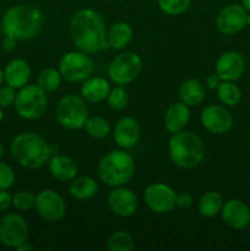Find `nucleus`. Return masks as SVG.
Segmentation results:
<instances>
[{"mask_svg":"<svg viewBox=\"0 0 250 251\" xmlns=\"http://www.w3.org/2000/svg\"><path fill=\"white\" fill-rule=\"evenodd\" d=\"M58 70L61 77L68 82H83L93 74L95 63L85 51L71 50L61 56L58 64Z\"/></svg>","mask_w":250,"mask_h":251,"instance_id":"8","label":"nucleus"},{"mask_svg":"<svg viewBox=\"0 0 250 251\" xmlns=\"http://www.w3.org/2000/svg\"><path fill=\"white\" fill-rule=\"evenodd\" d=\"M4 156H5V149H4V146H2V145L0 144V161H1V159L4 158Z\"/></svg>","mask_w":250,"mask_h":251,"instance_id":"43","label":"nucleus"},{"mask_svg":"<svg viewBox=\"0 0 250 251\" xmlns=\"http://www.w3.org/2000/svg\"><path fill=\"white\" fill-rule=\"evenodd\" d=\"M242 5L247 11H250V0H242Z\"/></svg>","mask_w":250,"mask_h":251,"instance_id":"41","label":"nucleus"},{"mask_svg":"<svg viewBox=\"0 0 250 251\" xmlns=\"http://www.w3.org/2000/svg\"><path fill=\"white\" fill-rule=\"evenodd\" d=\"M17 251H33L34 250V247L33 245L28 244V242H26L25 244H22L21 247H19L16 249Z\"/></svg>","mask_w":250,"mask_h":251,"instance_id":"40","label":"nucleus"},{"mask_svg":"<svg viewBox=\"0 0 250 251\" xmlns=\"http://www.w3.org/2000/svg\"><path fill=\"white\" fill-rule=\"evenodd\" d=\"M47 164L51 176L61 183H70L77 176V164L65 154H51Z\"/></svg>","mask_w":250,"mask_h":251,"instance_id":"19","label":"nucleus"},{"mask_svg":"<svg viewBox=\"0 0 250 251\" xmlns=\"http://www.w3.org/2000/svg\"><path fill=\"white\" fill-rule=\"evenodd\" d=\"M110 92V85L104 77L96 76V77H88L83 81L81 86V97L87 103H100L107 100Z\"/></svg>","mask_w":250,"mask_h":251,"instance_id":"22","label":"nucleus"},{"mask_svg":"<svg viewBox=\"0 0 250 251\" xmlns=\"http://www.w3.org/2000/svg\"><path fill=\"white\" fill-rule=\"evenodd\" d=\"M29 228L20 213H5L0 218V243L6 248L17 249L28 242Z\"/></svg>","mask_w":250,"mask_h":251,"instance_id":"10","label":"nucleus"},{"mask_svg":"<svg viewBox=\"0 0 250 251\" xmlns=\"http://www.w3.org/2000/svg\"><path fill=\"white\" fill-rule=\"evenodd\" d=\"M2 33V24H1V20H0V34Z\"/></svg>","mask_w":250,"mask_h":251,"instance_id":"46","label":"nucleus"},{"mask_svg":"<svg viewBox=\"0 0 250 251\" xmlns=\"http://www.w3.org/2000/svg\"><path fill=\"white\" fill-rule=\"evenodd\" d=\"M108 206L115 216L122 218L131 217L136 213L139 200L134 191L125 185L117 186L108 195Z\"/></svg>","mask_w":250,"mask_h":251,"instance_id":"15","label":"nucleus"},{"mask_svg":"<svg viewBox=\"0 0 250 251\" xmlns=\"http://www.w3.org/2000/svg\"><path fill=\"white\" fill-rule=\"evenodd\" d=\"M16 90L11 86H1L0 87V107L9 108L14 105L16 100Z\"/></svg>","mask_w":250,"mask_h":251,"instance_id":"35","label":"nucleus"},{"mask_svg":"<svg viewBox=\"0 0 250 251\" xmlns=\"http://www.w3.org/2000/svg\"><path fill=\"white\" fill-rule=\"evenodd\" d=\"M191 0H158V7L168 16H179L189 10Z\"/></svg>","mask_w":250,"mask_h":251,"instance_id":"31","label":"nucleus"},{"mask_svg":"<svg viewBox=\"0 0 250 251\" xmlns=\"http://www.w3.org/2000/svg\"><path fill=\"white\" fill-rule=\"evenodd\" d=\"M34 208L47 222H59L66 213V203L63 196L53 189H46L36 195Z\"/></svg>","mask_w":250,"mask_h":251,"instance_id":"11","label":"nucleus"},{"mask_svg":"<svg viewBox=\"0 0 250 251\" xmlns=\"http://www.w3.org/2000/svg\"><path fill=\"white\" fill-rule=\"evenodd\" d=\"M83 127L86 134L96 140H102L110 134L109 122L103 117H88Z\"/></svg>","mask_w":250,"mask_h":251,"instance_id":"29","label":"nucleus"},{"mask_svg":"<svg viewBox=\"0 0 250 251\" xmlns=\"http://www.w3.org/2000/svg\"><path fill=\"white\" fill-rule=\"evenodd\" d=\"M36 195L27 190H20L12 196V206L17 211H29L34 207Z\"/></svg>","mask_w":250,"mask_h":251,"instance_id":"33","label":"nucleus"},{"mask_svg":"<svg viewBox=\"0 0 250 251\" xmlns=\"http://www.w3.org/2000/svg\"><path fill=\"white\" fill-rule=\"evenodd\" d=\"M12 206V196L7 190H0V213L6 212Z\"/></svg>","mask_w":250,"mask_h":251,"instance_id":"37","label":"nucleus"},{"mask_svg":"<svg viewBox=\"0 0 250 251\" xmlns=\"http://www.w3.org/2000/svg\"><path fill=\"white\" fill-rule=\"evenodd\" d=\"M248 12L240 4H228L223 6L216 17L217 29L225 36L237 34L247 26Z\"/></svg>","mask_w":250,"mask_h":251,"instance_id":"13","label":"nucleus"},{"mask_svg":"<svg viewBox=\"0 0 250 251\" xmlns=\"http://www.w3.org/2000/svg\"><path fill=\"white\" fill-rule=\"evenodd\" d=\"M205 154V142L198 134L189 130L172 134L168 142V156L178 168H196L202 163Z\"/></svg>","mask_w":250,"mask_h":251,"instance_id":"4","label":"nucleus"},{"mask_svg":"<svg viewBox=\"0 0 250 251\" xmlns=\"http://www.w3.org/2000/svg\"><path fill=\"white\" fill-rule=\"evenodd\" d=\"M144 199L147 207L157 215H167L176 207V193L164 183H153L147 186Z\"/></svg>","mask_w":250,"mask_h":251,"instance_id":"12","label":"nucleus"},{"mask_svg":"<svg viewBox=\"0 0 250 251\" xmlns=\"http://www.w3.org/2000/svg\"><path fill=\"white\" fill-rule=\"evenodd\" d=\"M221 78H220V76L217 75V74H210V75L207 76V77H206V80H205V86L207 88H210V90H216V88L218 87V85H220L221 83Z\"/></svg>","mask_w":250,"mask_h":251,"instance_id":"39","label":"nucleus"},{"mask_svg":"<svg viewBox=\"0 0 250 251\" xmlns=\"http://www.w3.org/2000/svg\"><path fill=\"white\" fill-rule=\"evenodd\" d=\"M61 75L59 70L48 68L42 70L37 77V86L46 93H53L59 88L61 83Z\"/></svg>","mask_w":250,"mask_h":251,"instance_id":"28","label":"nucleus"},{"mask_svg":"<svg viewBox=\"0 0 250 251\" xmlns=\"http://www.w3.org/2000/svg\"><path fill=\"white\" fill-rule=\"evenodd\" d=\"M4 74L6 85L11 86L15 90H20L28 83L32 70L29 64L25 59L16 58L7 63Z\"/></svg>","mask_w":250,"mask_h":251,"instance_id":"20","label":"nucleus"},{"mask_svg":"<svg viewBox=\"0 0 250 251\" xmlns=\"http://www.w3.org/2000/svg\"><path fill=\"white\" fill-rule=\"evenodd\" d=\"M15 183V172L7 163L0 161V190H9Z\"/></svg>","mask_w":250,"mask_h":251,"instance_id":"34","label":"nucleus"},{"mask_svg":"<svg viewBox=\"0 0 250 251\" xmlns=\"http://www.w3.org/2000/svg\"><path fill=\"white\" fill-rule=\"evenodd\" d=\"M10 154L16 163L29 171H36L48 163L53 154L50 145L37 132H21L12 139Z\"/></svg>","mask_w":250,"mask_h":251,"instance_id":"3","label":"nucleus"},{"mask_svg":"<svg viewBox=\"0 0 250 251\" xmlns=\"http://www.w3.org/2000/svg\"><path fill=\"white\" fill-rule=\"evenodd\" d=\"M200 122L208 132L215 135L227 134L234 124L233 115L225 105L210 104L201 112Z\"/></svg>","mask_w":250,"mask_h":251,"instance_id":"14","label":"nucleus"},{"mask_svg":"<svg viewBox=\"0 0 250 251\" xmlns=\"http://www.w3.org/2000/svg\"><path fill=\"white\" fill-rule=\"evenodd\" d=\"M176 207L179 208H189L193 205V196L189 193L176 194Z\"/></svg>","mask_w":250,"mask_h":251,"instance_id":"36","label":"nucleus"},{"mask_svg":"<svg viewBox=\"0 0 250 251\" xmlns=\"http://www.w3.org/2000/svg\"><path fill=\"white\" fill-rule=\"evenodd\" d=\"M4 82H5V74H4V70L0 69V87H1Z\"/></svg>","mask_w":250,"mask_h":251,"instance_id":"42","label":"nucleus"},{"mask_svg":"<svg viewBox=\"0 0 250 251\" xmlns=\"http://www.w3.org/2000/svg\"><path fill=\"white\" fill-rule=\"evenodd\" d=\"M222 220L228 227L237 230H243L250 225V208L244 201L230 199L223 203L221 210Z\"/></svg>","mask_w":250,"mask_h":251,"instance_id":"17","label":"nucleus"},{"mask_svg":"<svg viewBox=\"0 0 250 251\" xmlns=\"http://www.w3.org/2000/svg\"><path fill=\"white\" fill-rule=\"evenodd\" d=\"M135 248V239L126 230H117L110 235L107 249L109 251H132Z\"/></svg>","mask_w":250,"mask_h":251,"instance_id":"30","label":"nucleus"},{"mask_svg":"<svg viewBox=\"0 0 250 251\" xmlns=\"http://www.w3.org/2000/svg\"><path fill=\"white\" fill-rule=\"evenodd\" d=\"M206 96L205 85L196 78H188L179 87V100L188 107H198Z\"/></svg>","mask_w":250,"mask_h":251,"instance_id":"23","label":"nucleus"},{"mask_svg":"<svg viewBox=\"0 0 250 251\" xmlns=\"http://www.w3.org/2000/svg\"><path fill=\"white\" fill-rule=\"evenodd\" d=\"M142 70V59L135 51H123L108 65V76L118 86H126L137 78Z\"/></svg>","mask_w":250,"mask_h":251,"instance_id":"9","label":"nucleus"},{"mask_svg":"<svg viewBox=\"0 0 250 251\" xmlns=\"http://www.w3.org/2000/svg\"><path fill=\"white\" fill-rule=\"evenodd\" d=\"M247 26L250 27V14H248L247 16Z\"/></svg>","mask_w":250,"mask_h":251,"instance_id":"45","label":"nucleus"},{"mask_svg":"<svg viewBox=\"0 0 250 251\" xmlns=\"http://www.w3.org/2000/svg\"><path fill=\"white\" fill-rule=\"evenodd\" d=\"M43 15L38 7L28 4H17L2 15V33L17 41H29L41 33Z\"/></svg>","mask_w":250,"mask_h":251,"instance_id":"2","label":"nucleus"},{"mask_svg":"<svg viewBox=\"0 0 250 251\" xmlns=\"http://www.w3.org/2000/svg\"><path fill=\"white\" fill-rule=\"evenodd\" d=\"M223 198L218 191L210 190L201 195L199 200V212L206 218H212L220 215L223 207Z\"/></svg>","mask_w":250,"mask_h":251,"instance_id":"26","label":"nucleus"},{"mask_svg":"<svg viewBox=\"0 0 250 251\" xmlns=\"http://www.w3.org/2000/svg\"><path fill=\"white\" fill-rule=\"evenodd\" d=\"M216 92L220 102L225 107H235L242 100V91L234 81H221Z\"/></svg>","mask_w":250,"mask_h":251,"instance_id":"27","label":"nucleus"},{"mask_svg":"<svg viewBox=\"0 0 250 251\" xmlns=\"http://www.w3.org/2000/svg\"><path fill=\"white\" fill-rule=\"evenodd\" d=\"M114 141L120 149L130 150L135 147L141 137V127L139 122L132 117H123L113 129Z\"/></svg>","mask_w":250,"mask_h":251,"instance_id":"18","label":"nucleus"},{"mask_svg":"<svg viewBox=\"0 0 250 251\" xmlns=\"http://www.w3.org/2000/svg\"><path fill=\"white\" fill-rule=\"evenodd\" d=\"M2 120H4V112H2L1 107H0V124H1Z\"/></svg>","mask_w":250,"mask_h":251,"instance_id":"44","label":"nucleus"},{"mask_svg":"<svg viewBox=\"0 0 250 251\" xmlns=\"http://www.w3.org/2000/svg\"><path fill=\"white\" fill-rule=\"evenodd\" d=\"M132 37H134V31L127 22H115L107 31L108 47L115 50L124 49L132 41Z\"/></svg>","mask_w":250,"mask_h":251,"instance_id":"24","label":"nucleus"},{"mask_svg":"<svg viewBox=\"0 0 250 251\" xmlns=\"http://www.w3.org/2000/svg\"><path fill=\"white\" fill-rule=\"evenodd\" d=\"M163 122L164 127L171 134L181 131L190 122V107L183 102L172 103L164 114Z\"/></svg>","mask_w":250,"mask_h":251,"instance_id":"21","label":"nucleus"},{"mask_svg":"<svg viewBox=\"0 0 250 251\" xmlns=\"http://www.w3.org/2000/svg\"><path fill=\"white\" fill-rule=\"evenodd\" d=\"M98 191V184L91 176H76L69 185V193L75 200L87 201L95 198Z\"/></svg>","mask_w":250,"mask_h":251,"instance_id":"25","label":"nucleus"},{"mask_svg":"<svg viewBox=\"0 0 250 251\" xmlns=\"http://www.w3.org/2000/svg\"><path fill=\"white\" fill-rule=\"evenodd\" d=\"M107 103L109 108H112L115 112L125 109L129 103V96L123 86H117L115 88L110 90L109 95L107 97Z\"/></svg>","mask_w":250,"mask_h":251,"instance_id":"32","label":"nucleus"},{"mask_svg":"<svg viewBox=\"0 0 250 251\" xmlns=\"http://www.w3.org/2000/svg\"><path fill=\"white\" fill-rule=\"evenodd\" d=\"M16 46H17V39L12 38V37H10V36H5L4 39H2V42H1L2 50L7 51V53L15 50V49H16Z\"/></svg>","mask_w":250,"mask_h":251,"instance_id":"38","label":"nucleus"},{"mask_svg":"<svg viewBox=\"0 0 250 251\" xmlns=\"http://www.w3.org/2000/svg\"><path fill=\"white\" fill-rule=\"evenodd\" d=\"M81 96L74 93L63 96L55 107L56 122L68 130H78L88 119V108Z\"/></svg>","mask_w":250,"mask_h":251,"instance_id":"6","label":"nucleus"},{"mask_svg":"<svg viewBox=\"0 0 250 251\" xmlns=\"http://www.w3.org/2000/svg\"><path fill=\"white\" fill-rule=\"evenodd\" d=\"M71 41L78 50L87 54L108 49L107 29L102 15L93 9H81L73 15L69 24Z\"/></svg>","mask_w":250,"mask_h":251,"instance_id":"1","label":"nucleus"},{"mask_svg":"<svg viewBox=\"0 0 250 251\" xmlns=\"http://www.w3.org/2000/svg\"><path fill=\"white\" fill-rule=\"evenodd\" d=\"M17 114L26 120H36L43 117L48 109V98L36 85H28L21 87L16 93L14 103Z\"/></svg>","mask_w":250,"mask_h":251,"instance_id":"7","label":"nucleus"},{"mask_svg":"<svg viewBox=\"0 0 250 251\" xmlns=\"http://www.w3.org/2000/svg\"><path fill=\"white\" fill-rule=\"evenodd\" d=\"M215 70L222 81H237L244 75L245 60L238 51H225L218 56Z\"/></svg>","mask_w":250,"mask_h":251,"instance_id":"16","label":"nucleus"},{"mask_svg":"<svg viewBox=\"0 0 250 251\" xmlns=\"http://www.w3.org/2000/svg\"><path fill=\"white\" fill-rule=\"evenodd\" d=\"M135 159L126 150H113L100 158L98 178L105 185L117 188L126 185L135 176Z\"/></svg>","mask_w":250,"mask_h":251,"instance_id":"5","label":"nucleus"}]
</instances>
